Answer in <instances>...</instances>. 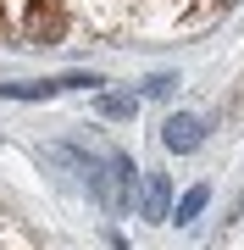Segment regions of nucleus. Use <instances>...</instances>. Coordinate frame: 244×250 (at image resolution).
<instances>
[{
	"mask_svg": "<svg viewBox=\"0 0 244 250\" xmlns=\"http://www.w3.org/2000/svg\"><path fill=\"white\" fill-rule=\"evenodd\" d=\"M22 28H28L34 45H56V39L67 34V6H61V0H28Z\"/></svg>",
	"mask_w": 244,
	"mask_h": 250,
	"instance_id": "obj_1",
	"label": "nucleus"
},
{
	"mask_svg": "<svg viewBox=\"0 0 244 250\" xmlns=\"http://www.w3.org/2000/svg\"><path fill=\"white\" fill-rule=\"evenodd\" d=\"M200 139H206V123H200V117H183V111L167 117V128H161V145H167V150H178V156H189Z\"/></svg>",
	"mask_w": 244,
	"mask_h": 250,
	"instance_id": "obj_2",
	"label": "nucleus"
},
{
	"mask_svg": "<svg viewBox=\"0 0 244 250\" xmlns=\"http://www.w3.org/2000/svg\"><path fill=\"white\" fill-rule=\"evenodd\" d=\"M145 217H167V172H145Z\"/></svg>",
	"mask_w": 244,
	"mask_h": 250,
	"instance_id": "obj_3",
	"label": "nucleus"
},
{
	"mask_svg": "<svg viewBox=\"0 0 244 250\" xmlns=\"http://www.w3.org/2000/svg\"><path fill=\"white\" fill-rule=\"evenodd\" d=\"M206 200H211V189H206V184H200V189H189V195L178 200V223H194V217H200V206H206Z\"/></svg>",
	"mask_w": 244,
	"mask_h": 250,
	"instance_id": "obj_4",
	"label": "nucleus"
},
{
	"mask_svg": "<svg viewBox=\"0 0 244 250\" xmlns=\"http://www.w3.org/2000/svg\"><path fill=\"white\" fill-rule=\"evenodd\" d=\"M0 28H6V6H0Z\"/></svg>",
	"mask_w": 244,
	"mask_h": 250,
	"instance_id": "obj_5",
	"label": "nucleus"
}]
</instances>
